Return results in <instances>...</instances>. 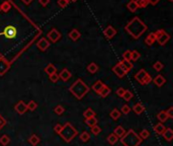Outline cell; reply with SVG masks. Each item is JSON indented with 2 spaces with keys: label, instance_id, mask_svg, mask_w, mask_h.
Returning a JSON list of instances; mask_svg holds the SVG:
<instances>
[{
  "label": "cell",
  "instance_id": "cell-36",
  "mask_svg": "<svg viewBox=\"0 0 173 146\" xmlns=\"http://www.w3.org/2000/svg\"><path fill=\"white\" fill-rule=\"evenodd\" d=\"M133 98H134V94H133V92L131 90H129V89H126L125 94H124V95H122V98H124L126 102H130Z\"/></svg>",
  "mask_w": 173,
  "mask_h": 146
},
{
  "label": "cell",
  "instance_id": "cell-54",
  "mask_svg": "<svg viewBox=\"0 0 173 146\" xmlns=\"http://www.w3.org/2000/svg\"><path fill=\"white\" fill-rule=\"evenodd\" d=\"M21 1L24 3L25 5H28V4H31V3L32 2V0H21Z\"/></svg>",
  "mask_w": 173,
  "mask_h": 146
},
{
  "label": "cell",
  "instance_id": "cell-12",
  "mask_svg": "<svg viewBox=\"0 0 173 146\" xmlns=\"http://www.w3.org/2000/svg\"><path fill=\"white\" fill-rule=\"evenodd\" d=\"M103 34H104V36H105L106 39L111 40V39H112V38H114V36L116 35V29H115L112 25H108L107 28L104 29Z\"/></svg>",
  "mask_w": 173,
  "mask_h": 146
},
{
  "label": "cell",
  "instance_id": "cell-52",
  "mask_svg": "<svg viewBox=\"0 0 173 146\" xmlns=\"http://www.w3.org/2000/svg\"><path fill=\"white\" fill-rule=\"evenodd\" d=\"M165 112L168 116V119H173V108L172 107H170L167 111H165Z\"/></svg>",
  "mask_w": 173,
  "mask_h": 146
},
{
  "label": "cell",
  "instance_id": "cell-45",
  "mask_svg": "<svg viewBox=\"0 0 173 146\" xmlns=\"http://www.w3.org/2000/svg\"><path fill=\"white\" fill-rule=\"evenodd\" d=\"M91 132L93 135H98V134H100L101 128L99 127L98 125H95V126H93V127H91Z\"/></svg>",
  "mask_w": 173,
  "mask_h": 146
},
{
  "label": "cell",
  "instance_id": "cell-5",
  "mask_svg": "<svg viewBox=\"0 0 173 146\" xmlns=\"http://www.w3.org/2000/svg\"><path fill=\"white\" fill-rule=\"evenodd\" d=\"M135 79L141 85H147L150 83V82H152V76L149 74V73H147V71H146L145 69H141V70H139L136 73Z\"/></svg>",
  "mask_w": 173,
  "mask_h": 146
},
{
  "label": "cell",
  "instance_id": "cell-30",
  "mask_svg": "<svg viewBox=\"0 0 173 146\" xmlns=\"http://www.w3.org/2000/svg\"><path fill=\"white\" fill-rule=\"evenodd\" d=\"M9 142H10V137H9L8 135H2L0 136V144L3 145V146H6L9 144Z\"/></svg>",
  "mask_w": 173,
  "mask_h": 146
},
{
  "label": "cell",
  "instance_id": "cell-41",
  "mask_svg": "<svg viewBox=\"0 0 173 146\" xmlns=\"http://www.w3.org/2000/svg\"><path fill=\"white\" fill-rule=\"evenodd\" d=\"M54 112H55V114H57L58 116H61V115L64 114L65 108L63 107V106H61V105H58L57 107L54 109Z\"/></svg>",
  "mask_w": 173,
  "mask_h": 146
},
{
  "label": "cell",
  "instance_id": "cell-16",
  "mask_svg": "<svg viewBox=\"0 0 173 146\" xmlns=\"http://www.w3.org/2000/svg\"><path fill=\"white\" fill-rule=\"evenodd\" d=\"M162 136H163V138H164L166 141H168V142L172 141V139H173V130L171 128H166L165 131L163 132Z\"/></svg>",
  "mask_w": 173,
  "mask_h": 146
},
{
  "label": "cell",
  "instance_id": "cell-49",
  "mask_svg": "<svg viewBox=\"0 0 173 146\" xmlns=\"http://www.w3.org/2000/svg\"><path fill=\"white\" fill-rule=\"evenodd\" d=\"M6 123H7V121H6L5 118H3L1 115H0V130L1 129H3V127L6 125Z\"/></svg>",
  "mask_w": 173,
  "mask_h": 146
},
{
  "label": "cell",
  "instance_id": "cell-1",
  "mask_svg": "<svg viewBox=\"0 0 173 146\" xmlns=\"http://www.w3.org/2000/svg\"><path fill=\"white\" fill-rule=\"evenodd\" d=\"M125 29L127 31L129 35H131L133 38L137 40L147 31V25L139 17H134L125 26Z\"/></svg>",
  "mask_w": 173,
  "mask_h": 146
},
{
  "label": "cell",
  "instance_id": "cell-37",
  "mask_svg": "<svg viewBox=\"0 0 173 146\" xmlns=\"http://www.w3.org/2000/svg\"><path fill=\"white\" fill-rule=\"evenodd\" d=\"M135 1L138 6V8H145L147 7V5L149 4L148 0H135Z\"/></svg>",
  "mask_w": 173,
  "mask_h": 146
},
{
  "label": "cell",
  "instance_id": "cell-18",
  "mask_svg": "<svg viewBox=\"0 0 173 146\" xmlns=\"http://www.w3.org/2000/svg\"><path fill=\"white\" fill-rule=\"evenodd\" d=\"M80 36H81L80 32H79L78 29H73L72 31L69 33V38L71 39L72 41H74V42H76L77 40L80 39Z\"/></svg>",
  "mask_w": 173,
  "mask_h": 146
},
{
  "label": "cell",
  "instance_id": "cell-17",
  "mask_svg": "<svg viewBox=\"0 0 173 146\" xmlns=\"http://www.w3.org/2000/svg\"><path fill=\"white\" fill-rule=\"evenodd\" d=\"M145 106H143V104H141V102H137L134 107H133V111H134V113L136 115H141L143 114V113L145 112Z\"/></svg>",
  "mask_w": 173,
  "mask_h": 146
},
{
  "label": "cell",
  "instance_id": "cell-15",
  "mask_svg": "<svg viewBox=\"0 0 173 146\" xmlns=\"http://www.w3.org/2000/svg\"><path fill=\"white\" fill-rule=\"evenodd\" d=\"M152 81L154 82V84L156 86H158V87H161V86H163L165 84V82H166V79L163 77L162 75H157L154 79H152Z\"/></svg>",
  "mask_w": 173,
  "mask_h": 146
},
{
  "label": "cell",
  "instance_id": "cell-53",
  "mask_svg": "<svg viewBox=\"0 0 173 146\" xmlns=\"http://www.w3.org/2000/svg\"><path fill=\"white\" fill-rule=\"evenodd\" d=\"M39 4H41L42 6H47L49 4L50 0H39Z\"/></svg>",
  "mask_w": 173,
  "mask_h": 146
},
{
  "label": "cell",
  "instance_id": "cell-56",
  "mask_svg": "<svg viewBox=\"0 0 173 146\" xmlns=\"http://www.w3.org/2000/svg\"><path fill=\"white\" fill-rule=\"evenodd\" d=\"M169 1H170V2H172V1H173V0H169Z\"/></svg>",
  "mask_w": 173,
  "mask_h": 146
},
{
  "label": "cell",
  "instance_id": "cell-19",
  "mask_svg": "<svg viewBox=\"0 0 173 146\" xmlns=\"http://www.w3.org/2000/svg\"><path fill=\"white\" fill-rule=\"evenodd\" d=\"M156 42V36H155V33H151L147 36V38L145 40V43L147 44L148 46H152L154 43Z\"/></svg>",
  "mask_w": 173,
  "mask_h": 146
},
{
  "label": "cell",
  "instance_id": "cell-48",
  "mask_svg": "<svg viewBox=\"0 0 173 146\" xmlns=\"http://www.w3.org/2000/svg\"><path fill=\"white\" fill-rule=\"evenodd\" d=\"M131 52L132 51H130V50H127L126 52H124V54H122V59L131 61Z\"/></svg>",
  "mask_w": 173,
  "mask_h": 146
},
{
  "label": "cell",
  "instance_id": "cell-25",
  "mask_svg": "<svg viewBox=\"0 0 173 146\" xmlns=\"http://www.w3.org/2000/svg\"><path fill=\"white\" fill-rule=\"evenodd\" d=\"M125 133H126V130L122 128V126H118V127H115L114 130V134L118 136V138L122 137V136L125 135Z\"/></svg>",
  "mask_w": 173,
  "mask_h": 146
},
{
  "label": "cell",
  "instance_id": "cell-44",
  "mask_svg": "<svg viewBox=\"0 0 173 146\" xmlns=\"http://www.w3.org/2000/svg\"><path fill=\"white\" fill-rule=\"evenodd\" d=\"M49 79L53 82V83H56V82H58V80H59V74L57 72L53 73V74L49 75Z\"/></svg>",
  "mask_w": 173,
  "mask_h": 146
},
{
  "label": "cell",
  "instance_id": "cell-11",
  "mask_svg": "<svg viewBox=\"0 0 173 146\" xmlns=\"http://www.w3.org/2000/svg\"><path fill=\"white\" fill-rule=\"evenodd\" d=\"M112 72H114L115 74L118 76V77H119V78L125 77L126 74H127V73H126L124 70H122V68L121 64H119V62L116 63V64L114 66V67H112Z\"/></svg>",
  "mask_w": 173,
  "mask_h": 146
},
{
  "label": "cell",
  "instance_id": "cell-38",
  "mask_svg": "<svg viewBox=\"0 0 173 146\" xmlns=\"http://www.w3.org/2000/svg\"><path fill=\"white\" fill-rule=\"evenodd\" d=\"M139 136L142 140H146V139H148L149 137H150V131L147 130V129H144V130L141 131V133H140Z\"/></svg>",
  "mask_w": 173,
  "mask_h": 146
},
{
  "label": "cell",
  "instance_id": "cell-20",
  "mask_svg": "<svg viewBox=\"0 0 173 146\" xmlns=\"http://www.w3.org/2000/svg\"><path fill=\"white\" fill-rule=\"evenodd\" d=\"M165 126L162 124V123H158V124H156L154 126V131H155V133L156 134H158V135H162L163 134V132L165 131Z\"/></svg>",
  "mask_w": 173,
  "mask_h": 146
},
{
  "label": "cell",
  "instance_id": "cell-40",
  "mask_svg": "<svg viewBox=\"0 0 173 146\" xmlns=\"http://www.w3.org/2000/svg\"><path fill=\"white\" fill-rule=\"evenodd\" d=\"M140 57H141V55H140V53L138 51L134 50V51L131 52V61H133V62L138 61Z\"/></svg>",
  "mask_w": 173,
  "mask_h": 146
},
{
  "label": "cell",
  "instance_id": "cell-3",
  "mask_svg": "<svg viewBox=\"0 0 173 146\" xmlns=\"http://www.w3.org/2000/svg\"><path fill=\"white\" fill-rule=\"evenodd\" d=\"M142 141L143 140L140 138V136L133 129L128 130L125 135L121 137V142L124 146H140Z\"/></svg>",
  "mask_w": 173,
  "mask_h": 146
},
{
  "label": "cell",
  "instance_id": "cell-47",
  "mask_svg": "<svg viewBox=\"0 0 173 146\" xmlns=\"http://www.w3.org/2000/svg\"><path fill=\"white\" fill-rule=\"evenodd\" d=\"M68 4H69V0H58V5L62 8H65Z\"/></svg>",
  "mask_w": 173,
  "mask_h": 146
},
{
  "label": "cell",
  "instance_id": "cell-21",
  "mask_svg": "<svg viewBox=\"0 0 173 146\" xmlns=\"http://www.w3.org/2000/svg\"><path fill=\"white\" fill-rule=\"evenodd\" d=\"M104 85H105V84H104L102 81H100V80H97V81L95 82L94 84L92 85V89H93V90H94V91L96 92V94H99V91L101 90V88L103 87Z\"/></svg>",
  "mask_w": 173,
  "mask_h": 146
},
{
  "label": "cell",
  "instance_id": "cell-42",
  "mask_svg": "<svg viewBox=\"0 0 173 146\" xmlns=\"http://www.w3.org/2000/svg\"><path fill=\"white\" fill-rule=\"evenodd\" d=\"M36 108H38V104L35 101H31L28 104V110H29V111H36Z\"/></svg>",
  "mask_w": 173,
  "mask_h": 146
},
{
  "label": "cell",
  "instance_id": "cell-46",
  "mask_svg": "<svg viewBox=\"0 0 173 146\" xmlns=\"http://www.w3.org/2000/svg\"><path fill=\"white\" fill-rule=\"evenodd\" d=\"M130 112H131V108L129 107V105H124V106L122 107V109H121L122 115V114H124V115H128Z\"/></svg>",
  "mask_w": 173,
  "mask_h": 146
},
{
  "label": "cell",
  "instance_id": "cell-34",
  "mask_svg": "<svg viewBox=\"0 0 173 146\" xmlns=\"http://www.w3.org/2000/svg\"><path fill=\"white\" fill-rule=\"evenodd\" d=\"M119 62H121V64L124 66V67L127 69L128 71H130L131 69H133V63H132V61L125 60V59H122V60L119 61Z\"/></svg>",
  "mask_w": 173,
  "mask_h": 146
},
{
  "label": "cell",
  "instance_id": "cell-51",
  "mask_svg": "<svg viewBox=\"0 0 173 146\" xmlns=\"http://www.w3.org/2000/svg\"><path fill=\"white\" fill-rule=\"evenodd\" d=\"M62 128H63V125H61V124H56L55 127H54V131H55L57 134H59L60 132H61Z\"/></svg>",
  "mask_w": 173,
  "mask_h": 146
},
{
  "label": "cell",
  "instance_id": "cell-27",
  "mask_svg": "<svg viewBox=\"0 0 173 146\" xmlns=\"http://www.w3.org/2000/svg\"><path fill=\"white\" fill-rule=\"evenodd\" d=\"M157 119L159 120V122L163 124V123L168 120V116H167V114H166L165 111H160L157 115Z\"/></svg>",
  "mask_w": 173,
  "mask_h": 146
},
{
  "label": "cell",
  "instance_id": "cell-28",
  "mask_svg": "<svg viewBox=\"0 0 173 146\" xmlns=\"http://www.w3.org/2000/svg\"><path fill=\"white\" fill-rule=\"evenodd\" d=\"M87 70H88L89 73H91V74H94V73H96L98 71V65L96 64V63L92 62L87 66Z\"/></svg>",
  "mask_w": 173,
  "mask_h": 146
},
{
  "label": "cell",
  "instance_id": "cell-39",
  "mask_svg": "<svg viewBox=\"0 0 173 146\" xmlns=\"http://www.w3.org/2000/svg\"><path fill=\"white\" fill-rule=\"evenodd\" d=\"M79 138H80V140L82 142H87V141H89V139H90V135H89L88 132L84 131V132H82V133L80 134Z\"/></svg>",
  "mask_w": 173,
  "mask_h": 146
},
{
  "label": "cell",
  "instance_id": "cell-32",
  "mask_svg": "<svg viewBox=\"0 0 173 146\" xmlns=\"http://www.w3.org/2000/svg\"><path fill=\"white\" fill-rule=\"evenodd\" d=\"M95 112L93 111V110L91 108H88L86 111L83 113V116H84V118L85 119H88V118H93V117H95Z\"/></svg>",
  "mask_w": 173,
  "mask_h": 146
},
{
  "label": "cell",
  "instance_id": "cell-14",
  "mask_svg": "<svg viewBox=\"0 0 173 146\" xmlns=\"http://www.w3.org/2000/svg\"><path fill=\"white\" fill-rule=\"evenodd\" d=\"M71 77H72V73L70 72L67 68H64L59 74V79H61V80L64 82H67Z\"/></svg>",
  "mask_w": 173,
  "mask_h": 146
},
{
  "label": "cell",
  "instance_id": "cell-6",
  "mask_svg": "<svg viewBox=\"0 0 173 146\" xmlns=\"http://www.w3.org/2000/svg\"><path fill=\"white\" fill-rule=\"evenodd\" d=\"M155 36H156V41L161 46L166 45L169 40H170V36L164 29H158L157 32H155Z\"/></svg>",
  "mask_w": 173,
  "mask_h": 146
},
{
  "label": "cell",
  "instance_id": "cell-8",
  "mask_svg": "<svg viewBox=\"0 0 173 146\" xmlns=\"http://www.w3.org/2000/svg\"><path fill=\"white\" fill-rule=\"evenodd\" d=\"M16 33H17V31L13 25H7L3 29V35L7 39H14L16 36Z\"/></svg>",
  "mask_w": 173,
  "mask_h": 146
},
{
  "label": "cell",
  "instance_id": "cell-23",
  "mask_svg": "<svg viewBox=\"0 0 173 146\" xmlns=\"http://www.w3.org/2000/svg\"><path fill=\"white\" fill-rule=\"evenodd\" d=\"M45 72H46L48 75H51V74H53V73H56V72H57V68H56V66H55L54 64L50 63V64L47 65V67L45 68Z\"/></svg>",
  "mask_w": 173,
  "mask_h": 146
},
{
  "label": "cell",
  "instance_id": "cell-31",
  "mask_svg": "<svg viewBox=\"0 0 173 146\" xmlns=\"http://www.w3.org/2000/svg\"><path fill=\"white\" fill-rule=\"evenodd\" d=\"M97 119H96L95 117L93 118H88V119H85V124L88 126V127H93V126L97 125Z\"/></svg>",
  "mask_w": 173,
  "mask_h": 146
},
{
  "label": "cell",
  "instance_id": "cell-26",
  "mask_svg": "<svg viewBox=\"0 0 173 146\" xmlns=\"http://www.w3.org/2000/svg\"><path fill=\"white\" fill-rule=\"evenodd\" d=\"M106 140H107V142L111 145H115L118 143V137L116 135H115L114 133H111V134H109L107 136V138H106Z\"/></svg>",
  "mask_w": 173,
  "mask_h": 146
},
{
  "label": "cell",
  "instance_id": "cell-22",
  "mask_svg": "<svg viewBox=\"0 0 173 146\" xmlns=\"http://www.w3.org/2000/svg\"><path fill=\"white\" fill-rule=\"evenodd\" d=\"M111 92V89L109 88L107 85H104L103 87L101 88V90L99 91V94H98L100 95L101 98H106V97H108Z\"/></svg>",
  "mask_w": 173,
  "mask_h": 146
},
{
  "label": "cell",
  "instance_id": "cell-9",
  "mask_svg": "<svg viewBox=\"0 0 173 146\" xmlns=\"http://www.w3.org/2000/svg\"><path fill=\"white\" fill-rule=\"evenodd\" d=\"M9 67H10V63L2 56H0V76L4 75L8 71Z\"/></svg>",
  "mask_w": 173,
  "mask_h": 146
},
{
  "label": "cell",
  "instance_id": "cell-10",
  "mask_svg": "<svg viewBox=\"0 0 173 146\" xmlns=\"http://www.w3.org/2000/svg\"><path fill=\"white\" fill-rule=\"evenodd\" d=\"M14 110L17 114L23 115V114H25L26 111H28V105H26L23 101H19L17 104L14 106Z\"/></svg>",
  "mask_w": 173,
  "mask_h": 146
},
{
  "label": "cell",
  "instance_id": "cell-2",
  "mask_svg": "<svg viewBox=\"0 0 173 146\" xmlns=\"http://www.w3.org/2000/svg\"><path fill=\"white\" fill-rule=\"evenodd\" d=\"M69 90L77 99H81L88 94L89 87H88V85L82 80V79L78 78L74 83L70 86Z\"/></svg>",
  "mask_w": 173,
  "mask_h": 146
},
{
  "label": "cell",
  "instance_id": "cell-29",
  "mask_svg": "<svg viewBox=\"0 0 173 146\" xmlns=\"http://www.w3.org/2000/svg\"><path fill=\"white\" fill-rule=\"evenodd\" d=\"M127 8H128L131 12H136V11H137L138 6H137V4H136V1H135V0H131V1L128 3V4H127Z\"/></svg>",
  "mask_w": 173,
  "mask_h": 146
},
{
  "label": "cell",
  "instance_id": "cell-35",
  "mask_svg": "<svg viewBox=\"0 0 173 146\" xmlns=\"http://www.w3.org/2000/svg\"><path fill=\"white\" fill-rule=\"evenodd\" d=\"M0 8H1V10L3 12H8L9 10H10V8H11L10 2H9V1H4L1 5H0Z\"/></svg>",
  "mask_w": 173,
  "mask_h": 146
},
{
  "label": "cell",
  "instance_id": "cell-4",
  "mask_svg": "<svg viewBox=\"0 0 173 146\" xmlns=\"http://www.w3.org/2000/svg\"><path fill=\"white\" fill-rule=\"evenodd\" d=\"M59 135L61 136V138L65 142L69 143V142H71L73 139L78 135V131H77V129L74 128L70 123L67 122L63 125V128H62L61 132L59 133Z\"/></svg>",
  "mask_w": 173,
  "mask_h": 146
},
{
  "label": "cell",
  "instance_id": "cell-55",
  "mask_svg": "<svg viewBox=\"0 0 173 146\" xmlns=\"http://www.w3.org/2000/svg\"><path fill=\"white\" fill-rule=\"evenodd\" d=\"M69 1H73V2H75V1H77V0H69Z\"/></svg>",
  "mask_w": 173,
  "mask_h": 146
},
{
  "label": "cell",
  "instance_id": "cell-13",
  "mask_svg": "<svg viewBox=\"0 0 173 146\" xmlns=\"http://www.w3.org/2000/svg\"><path fill=\"white\" fill-rule=\"evenodd\" d=\"M36 47L41 50V51H46V50L50 47V42L46 38H42L36 43Z\"/></svg>",
  "mask_w": 173,
  "mask_h": 146
},
{
  "label": "cell",
  "instance_id": "cell-7",
  "mask_svg": "<svg viewBox=\"0 0 173 146\" xmlns=\"http://www.w3.org/2000/svg\"><path fill=\"white\" fill-rule=\"evenodd\" d=\"M47 36H48L49 41H51L52 43H57L59 40L62 38V35L57 29H52L51 31L48 33Z\"/></svg>",
  "mask_w": 173,
  "mask_h": 146
},
{
  "label": "cell",
  "instance_id": "cell-33",
  "mask_svg": "<svg viewBox=\"0 0 173 146\" xmlns=\"http://www.w3.org/2000/svg\"><path fill=\"white\" fill-rule=\"evenodd\" d=\"M109 115H111V119H114V120H118V119H119V117L122 116V113H121V111H119V110L114 109L111 112V114H109Z\"/></svg>",
  "mask_w": 173,
  "mask_h": 146
},
{
  "label": "cell",
  "instance_id": "cell-50",
  "mask_svg": "<svg viewBox=\"0 0 173 146\" xmlns=\"http://www.w3.org/2000/svg\"><path fill=\"white\" fill-rule=\"evenodd\" d=\"M125 90H126V89L124 87L118 88V89H116V95H118L119 98H122V95H124V94H125Z\"/></svg>",
  "mask_w": 173,
  "mask_h": 146
},
{
  "label": "cell",
  "instance_id": "cell-43",
  "mask_svg": "<svg viewBox=\"0 0 173 146\" xmlns=\"http://www.w3.org/2000/svg\"><path fill=\"white\" fill-rule=\"evenodd\" d=\"M153 68H154L156 71H161L162 69L164 68V65L162 64V62L157 61V62L154 63V65H153Z\"/></svg>",
  "mask_w": 173,
  "mask_h": 146
},
{
  "label": "cell",
  "instance_id": "cell-24",
  "mask_svg": "<svg viewBox=\"0 0 173 146\" xmlns=\"http://www.w3.org/2000/svg\"><path fill=\"white\" fill-rule=\"evenodd\" d=\"M28 142L31 143L32 146H36L38 145L39 142H41V139H39V137L38 135H36V134H32L31 137L28 138Z\"/></svg>",
  "mask_w": 173,
  "mask_h": 146
}]
</instances>
